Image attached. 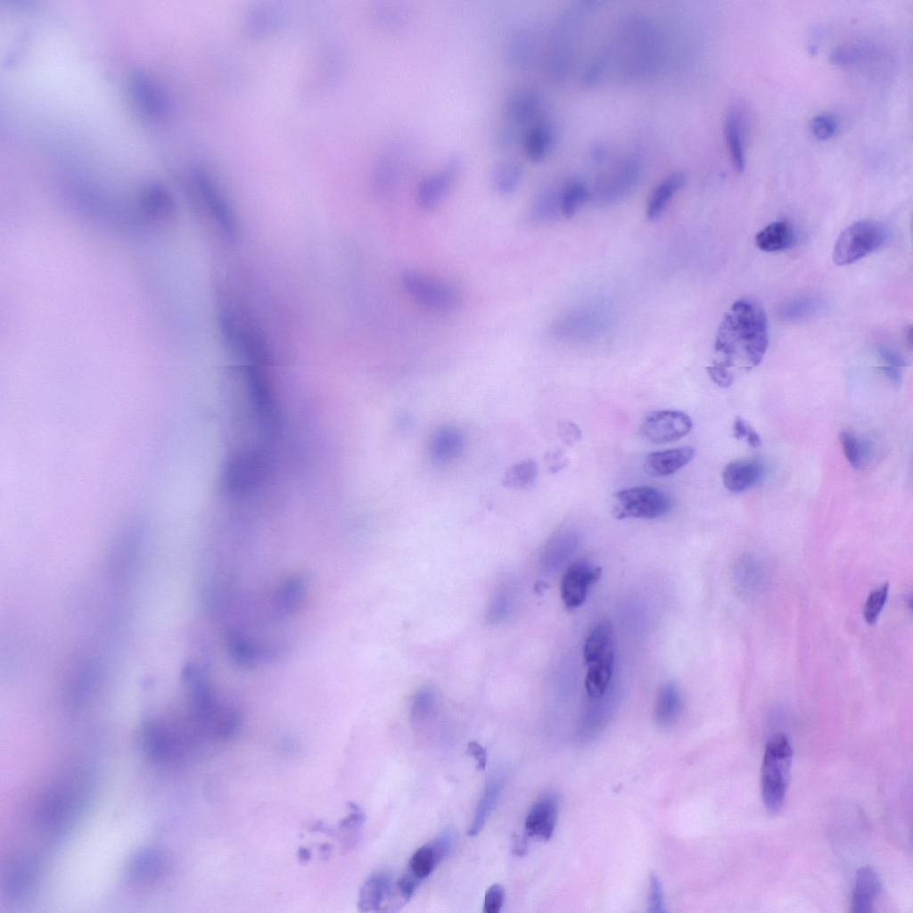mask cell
<instances>
[{
	"label": "cell",
	"instance_id": "20",
	"mask_svg": "<svg viewBox=\"0 0 913 913\" xmlns=\"http://www.w3.org/2000/svg\"><path fill=\"white\" fill-rule=\"evenodd\" d=\"M39 863L35 857L23 856L17 860L8 872L4 892L12 900L25 897L34 887L38 876Z\"/></svg>",
	"mask_w": 913,
	"mask_h": 913
},
{
	"label": "cell",
	"instance_id": "53",
	"mask_svg": "<svg viewBox=\"0 0 913 913\" xmlns=\"http://www.w3.org/2000/svg\"><path fill=\"white\" fill-rule=\"evenodd\" d=\"M751 425L748 424L743 418L737 417L733 424V434L736 439L746 437Z\"/></svg>",
	"mask_w": 913,
	"mask_h": 913
},
{
	"label": "cell",
	"instance_id": "33",
	"mask_svg": "<svg viewBox=\"0 0 913 913\" xmlns=\"http://www.w3.org/2000/svg\"><path fill=\"white\" fill-rule=\"evenodd\" d=\"M554 129L547 120L536 123L526 134L524 148L527 156L533 161L543 160L554 142Z\"/></svg>",
	"mask_w": 913,
	"mask_h": 913
},
{
	"label": "cell",
	"instance_id": "57",
	"mask_svg": "<svg viewBox=\"0 0 913 913\" xmlns=\"http://www.w3.org/2000/svg\"><path fill=\"white\" fill-rule=\"evenodd\" d=\"M310 851L306 848H300L298 851V857L300 861H308L310 859Z\"/></svg>",
	"mask_w": 913,
	"mask_h": 913
},
{
	"label": "cell",
	"instance_id": "39",
	"mask_svg": "<svg viewBox=\"0 0 913 913\" xmlns=\"http://www.w3.org/2000/svg\"><path fill=\"white\" fill-rule=\"evenodd\" d=\"M824 302L816 296H803L785 303L778 310V316L786 321L803 319L822 309Z\"/></svg>",
	"mask_w": 913,
	"mask_h": 913
},
{
	"label": "cell",
	"instance_id": "49",
	"mask_svg": "<svg viewBox=\"0 0 913 913\" xmlns=\"http://www.w3.org/2000/svg\"><path fill=\"white\" fill-rule=\"evenodd\" d=\"M706 369L711 380L720 387L728 388L732 384L734 375L728 368L714 364Z\"/></svg>",
	"mask_w": 913,
	"mask_h": 913
},
{
	"label": "cell",
	"instance_id": "16",
	"mask_svg": "<svg viewBox=\"0 0 913 913\" xmlns=\"http://www.w3.org/2000/svg\"><path fill=\"white\" fill-rule=\"evenodd\" d=\"M746 127V111L740 104H735L726 115L724 135L730 159L738 172L745 167Z\"/></svg>",
	"mask_w": 913,
	"mask_h": 913
},
{
	"label": "cell",
	"instance_id": "36",
	"mask_svg": "<svg viewBox=\"0 0 913 913\" xmlns=\"http://www.w3.org/2000/svg\"><path fill=\"white\" fill-rule=\"evenodd\" d=\"M560 212V190L547 187L535 197L530 217L533 222L543 224L556 218Z\"/></svg>",
	"mask_w": 913,
	"mask_h": 913
},
{
	"label": "cell",
	"instance_id": "18",
	"mask_svg": "<svg viewBox=\"0 0 913 913\" xmlns=\"http://www.w3.org/2000/svg\"><path fill=\"white\" fill-rule=\"evenodd\" d=\"M167 869L168 858L163 851L156 848H145L130 858L127 876L134 883L147 884L160 878Z\"/></svg>",
	"mask_w": 913,
	"mask_h": 913
},
{
	"label": "cell",
	"instance_id": "8",
	"mask_svg": "<svg viewBox=\"0 0 913 913\" xmlns=\"http://www.w3.org/2000/svg\"><path fill=\"white\" fill-rule=\"evenodd\" d=\"M643 168L635 158H625L605 172L595 183L592 197L597 202L610 204L623 199L639 183Z\"/></svg>",
	"mask_w": 913,
	"mask_h": 913
},
{
	"label": "cell",
	"instance_id": "2",
	"mask_svg": "<svg viewBox=\"0 0 913 913\" xmlns=\"http://www.w3.org/2000/svg\"><path fill=\"white\" fill-rule=\"evenodd\" d=\"M792 759L793 750L788 738L781 733L772 735L765 746L761 770L762 800L771 814L777 813L783 806Z\"/></svg>",
	"mask_w": 913,
	"mask_h": 913
},
{
	"label": "cell",
	"instance_id": "6",
	"mask_svg": "<svg viewBox=\"0 0 913 913\" xmlns=\"http://www.w3.org/2000/svg\"><path fill=\"white\" fill-rule=\"evenodd\" d=\"M613 515L616 519H655L671 509V499L662 490L650 486H636L614 495Z\"/></svg>",
	"mask_w": 913,
	"mask_h": 913
},
{
	"label": "cell",
	"instance_id": "30",
	"mask_svg": "<svg viewBox=\"0 0 913 913\" xmlns=\"http://www.w3.org/2000/svg\"><path fill=\"white\" fill-rule=\"evenodd\" d=\"M795 242L796 234L793 226L784 220L771 222L755 235L757 247L766 252L790 249Z\"/></svg>",
	"mask_w": 913,
	"mask_h": 913
},
{
	"label": "cell",
	"instance_id": "17",
	"mask_svg": "<svg viewBox=\"0 0 913 913\" xmlns=\"http://www.w3.org/2000/svg\"><path fill=\"white\" fill-rule=\"evenodd\" d=\"M605 317L595 308L580 309L579 312L566 316L553 325L552 333L555 337L563 340L579 338L595 334L604 328Z\"/></svg>",
	"mask_w": 913,
	"mask_h": 913
},
{
	"label": "cell",
	"instance_id": "25",
	"mask_svg": "<svg viewBox=\"0 0 913 913\" xmlns=\"http://www.w3.org/2000/svg\"><path fill=\"white\" fill-rule=\"evenodd\" d=\"M464 437L455 426L442 425L431 437L429 453L438 463H448L456 458L463 451Z\"/></svg>",
	"mask_w": 913,
	"mask_h": 913
},
{
	"label": "cell",
	"instance_id": "22",
	"mask_svg": "<svg viewBox=\"0 0 913 913\" xmlns=\"http://www.w3.org/2000/svg\"><path fill=\"white\" fill-rule=\"evenodd\" d=\"M694 455L695 449L691 447L653 452L646 456L644 470L650 476H667L688 464Z\"/></svg>",
	"mask_w": 913,
	"mask_h": 913
},
{
	"label": "cell",
	"instance_id": "43",
	"mask_svg": "<svg viewBox=\"0 0 913 913\" xmlns=\"http://www.w3.org/2000/svg\"><path fill=\"white\" fill-rule=\"evenodd\" d=\"M145 210L152 216L166 217L172 210L171 198L161 186H150L144 195Z\"/></svg>",
	"mask_w": 913,
	"mask_h": 913
},
{
	"label": "cell",
	"instance_id": "24",
	"mask_svg": "<svg viewBox=\"0 0 913 913\" xmlns=\"http://www.w3.org/2000/svg\"><path fill=\"white\" fill-rule=\"evenodd\" d=\"M732 577L736 590L740 595L750 596L762 588L766 571L763 564L755 557L742 556L733 568Z\"/></svg>",
	"mask_w": 913,
	"mask_h": 913
},
{
	"label": "cell",
	"instance_id": "50",
	"mask_svg": "<svg viewBox=\"0 0 913 913\" xmlns=\"http://www.w3.org/2000/svg\"><path fill=\"white\" fill-rule=\"evenodd\" d=\"M350 812L349 816L340 823V827L344 830L358 829L365 822V815L361 809L355 803L350 804Z\"/></svg>",
	"mask_w": 913,
	"mask_h": 913
},
{
	"label": "cell",
	"instance_id": "28",
	"mask_svg": "<svg viewBox=\"0 0 913 913\" xmlns=\"http://www.w3.org/2000/svg\"><path fill=\"white\" fill-rule=\"evenodd\" d=\"M587 664L614 655V634L612 623L604 619L589 632L583 647Z\"/></svg>",
	"mask_w": 913,
	"mask_h": 913
},
{
	"label": "cell",
	"instance_id": "29",
	"mask_svg": "<svg viewBox=\"0 0 913 913\" xmlns=\"http://www.w3.org/2000/svg\"><path fill=\"white\" fill-rule=\"evenodd\" d=\"M686 181V175L681 171H676L668 175L654 187L646 206V216L650 220L658 219L662 215L672 197L685 185Z\"/></svg>",
	"mask_w": 913,
	"mask_h": 913
},
{
	"label": "cell",
	"instance_id": "51",
	"mask_svg": "<svg viewBox=\"0 0 913 913\" xmlns=\"http://www.w3.org/2000/svg\"><path fill=\"white\" fill-rule=\"evenodd\" d=\"M467 753L472 755L475 761L476 767L480 770H483L488 763V753L486 749L479 743L471 741L467 744Z\"/></svg>",
	"mask_w": 913,
	"mask_h": 913
},
{
	"label": "cell",
	"instance_id": "54",
	"mask_svg": "<svg viewBox=\"0 0 913 913\" xmlns=\"http://www.w3.org/2000/svg\"><path fill=\"white\" fill-rule=\"evenodd\" d=\"M883 373L894 383L900 384L902 379V371L900 367L884 366L881 367Z\"/></svg>",
	"mask_w": 913,
	"mask_h": 913
},
{
	"label": "cell",
	"instance_id": "26",
	"mask_svg": "<svg viewBox=\"0 0 913 913\" xmlns=\"http://www.w3.org/2000/svg\"><path fill=\"white\" fill-rule=\"evenodd\" d=\"M683 709V699L679 687L672 682L662 685L656 697L654 720L660 728L673 726L679 719Z\"/></svg>",
	"mask_w": 913,
	"mask_h": 913
},
{
	"label": "cell",
	"instance_id": "32",
	"mask_svg": "<svg viewBox=\"0 0 913 913\" xmlns=\"http://www.w3.org/2000/svg\"><path fill=\"white\" fill-rule=\"evenodd\" d=\"M585 687L588 699H597L604 695L612 680L614 666V655L587 664Z\"/></svg>",
	"mask_w": 913,
	"mask_h": 913
},
{
	"label": "cell",
	"instance_id": "10",
	"mask_svg": "<svg viewBox=\"0 0 913 913\" xmlns=\"http://www.w3.org/2000/svg\"><path fill=\"white\" fill-rule=\"evenodd\" d=\"M692 429L690 417L681 411L658 410L648 413L641 425L644 437L652 443L678 440Z\"/></svg>",
	"mask_w": 913,
	"mask_h": 913
},
{
	"label": "cell",
	"instance_id": "37",
	"mask_svg": "<svg viewBox=\"0 0 913 913\" xmlns=\"http://www.w3.org/2000/svg\"><path fill=\"white\" fill-rule=\"evenodd\" d=\"M539 468L533 459H524L508 467L503 477V484L512 489H524L534 484Z\"/></svg>",
	"mask_w": 913,
	"mask_h": 913
},
{
	"label": "cell",
	"instance_id": "42",
	"mask_svg": "<svg viewBox=\"0 0 913 913\" xmlns=\"http://www.w3.org/2000/svg\"><path fill=\"white\" fill-rule=\"evenodd\" d=\"M839 439L847 461L854 469H860L868 457V445L847 431L840 432Z\"/></svg>",
	"mask_w": 913,
	"mask_h": 913
},
{
	"label": "cell",
	"instance_id": "55",
	"mask_svg": "<svg viewBox=\"0 0 913 913\" xmlns=\"http://www.w3.org/2000/svg\"><path fill=\"white\" fill-rule=\"evenodd\" d=\"M745 438L747 440V442L753 448L759 447L761 443L759 434L752 427L750 428Z\"/></svg>",
	"mask_w": 913,
	"mask_h": 913
},
{
	"label": "cell",
	"instance_id": "15",
	"mask_svg": "<svg viewBox=\"0 0 913 913\" xmlns=\"http://www.w3.org/2000/svg\"><path fill=\"white\" fill-rule=\"evenodd\" d=\"M558 816V798L554 793L541 796L531 808L524 822L527 836L549 840L555 831Z\"/></svg>",
	"mask_w": 913,
	"mask_h": 913
},
{
	"label": "cell",
	"instance_id": "4",
	"mask_svg": "<svg viewBox=\"0 0 913 913\" xmlns=\"http://www.w3.org/2000/svg\"><path fill=\"white\" fill-rule=\"evenodd\" d=\"M401 284L413 300L434 311L454 310L461 300L460 293L454 285L419 271L404 272Z\"/></svg>",
	"mask_w": 913,
	"mask_h": 913
},
{
	"label": "cell",
	"instance_id": "46",
	"mask_svg": "<svg viewBox=\"0 0 913 913\" xmlns=\"http://www.w3.org/2000/svg\"><path fill=\"white\" fill-rule=\"evenodd\" d=\"M505 901V891L499 884L489 887L484 896L482 911L484 913H498Z\"/></svg>",
	"mask_w": 913,
	"mask_h": 913
},
{
	"label": "cell",
	"instance_id": "35",
	"mask_svg": "<svg viewBox=\"0 0 913 913\" xmlns=\"http://www.w3.org/2000/svg\"><path fill=\"white\" fill-rule=\"evenodd\" d=\"M281 12L274 6H259L251 10L245 20L246 31L254 37L269 34L280 27Z\"/></svg>",
	"mask_w": 913,
	"mask_h": 913
},
{
	"label": "cell",
	"instance_id": "1",
	"mask_svg": "<svg viewBox=\"0 0 913 913\" xmlns=\"http://www.w3.org/2000/svg\"><path fill=\"white\" fill-rule=\"evenodd\" d=\"M769 344L768 320L764 309L752 298L733 303L723 317L715 340V351L722 356L715 365L726 368L742 361L746 367L757 366Z\"/></svg>",
	"mask_w": 913,
	"mask_h": 913
},
{
	"label": "cell",
	"instance_id": "21",
	"mask_svg": "<svg viewBox=\"0 0 913 913\" xmlns=\"http://www.w3.org/2000/svg\"><path fill=\"white\" fill-rule=\"evenodd\" d=\"M506 771L498 769L488 778L478 802L473 822L468 827L467 834L469 836H476L483 828L498 800L506 782Z\"/></svg>",
	"mask_w": 913,
	"mask_h": 913
},
{
	"label": "cell",
	"instance_id": "27",
	"mask_svg": "<svg viewBox=\"0 0 913 913\" xmlns=\"http://www.w3.org/2000/svg\"><path fill=\"white\" fill-rule=\"evenodd\" d=\"M762 473L763 468L758 462L735 460L723 470V484L730 491L741 492L757 483Z\"/></svg>",
	"mask_w": 913,
	"mask_h": 913
},
{
	"label": "cell",
	"instance_id": "14",
	"mask_svg": "<svg viewBox=\"0 0 913 913\" xmlns=\"http://www.w3.org/2000/svg\"><path fill=\"white\" fill-rule=\"evenodd\" d=\"M580 544L579 533L571 527L556 531L544 545L540 563L545 572H557L575 553Z\"/></svg>",
	"mask_w": 913,
	"mask_h": 913
},
{
	"label": "cell",
	"instance_id": "13",
	"mask_svg": "<svg viewBox=\"0 0 913 913\" xmlns=\"http://www.w3.org/2000/svg\"><path fill=\"white\" fill-rule=\"evenodd\" d=\"M617 703L618 693L615 687H609L606 693L597 699H589L578 728L580 739L587 741L595 738L607 725Z\"/></svg>",
	"mask_w": 913,
	"mask_h": 913
},
{
	"label": "cell",
	"instance_id": "23",
	"mask_svg": "<svg viewBox=\"0 0 913 913\" xmlns=\"http://www.w3.org/2000/svg\"><path fill=\"white\" fill-rule=\"evenodd\" d=\"M881 890V882L875 869L870 866L860 868L857 871L852 889L851 911H871Z\"/></svg>",
	"mask_w": 913,
	"mask_h": 913
},
{
	"label": "cell",
	"instance_id": "56",
	"mask_svg": "<svg viewBox=\"0 0 913 913\" xmlns=\"http://www.w3.org/2000/svg\"><path fill=\"white\" fill-rule=\"evenodd\" d=\"M525 842H526V840H525L524 837H522V838L521 837H516L515 838V840L514 842V851L515 854H517V855L523 854L524 851L526 850V843Z\"/></svg>",
	"mask_w": 913,
	"mask_h": 913
},
{
	"label": "cell",
	"instance_id": "34",
	"mask_svg": "<svg viewBox=\"0 0 913 913\" xmlns=\"http://www.w3.org/2000/svg\"><path fill=\"white\" fill-rule=\"evenodd\" d=\"M523 176V169L516 160L500 161L492 171V185L497 193L509 195L519 187Z\"/></svg>",
	"mask_w": 913,
	"mask_h": 913
},
{
	"label": "cell",
	"instance_id": "41",
	"mask_svg": "<svg viewBox=\"0 0 913 913\" xmlns=\"http://www.w3.org/2000/svg\"><path fill=\"white\" fill-rule=\"evenodd\" d=\"M397 181L396 164L388 159L378 160L372 171L373 186L377 193L381 195L391 193L396 186Z\"/></svg>",
	"mask_w": 913,
	"mask_h": 913
},
{
	"label": "cell",
	"instance_id": "12",
	"mask_svg": "<svg viewBox=\"0 0 913 913\" xmlns=\"http://www.w3.org/2000/svg\"><path fill=\"white\" fill-rule=\"evenodd\" d=\"M460 166L461 161L458 157H450L437 171L421 181L417 188L416 199L422 209L430 210L440 204L452 186Z\"/></svg>",
	"mask_w": 913,
	"mask_h": 913
},
{
	"label": "cell",
	"instance_id": "47",
	"mask_svg": "<svg viewBox=\"0 0 913 913\" xmlns=\"http://www.w3.org/2000/svg\"><path fill=\"white\" fill-rule=\"evenodd\" d=\"M649 911L656 913L664 911L662 885L658 877L654 874H652L650 876Z\"/></svg>",
	"mask_w": 913,
	"mask_h": 913
},
{
	"label": "cell",
	"instance_id": "31",
	"mask_svg": "<svg viewBox=\"0 0 913 913\" xmlns=\"http://www.w3.org/2000/svg\"><path fill=\"white\" fill-rule=\"evenodd\" d=\"M539 107V100L536 94L528 90H520L507 97L504 105V112L510 121L522 124L534 118Z\"/></svg>",
	"mask_w": 913,
	"mask_h": 913
},
{
	"label": "cell",
	"instance_id": "48",
	"mask_svg": "<svg viewBox=\"0 0 913 913\" xmlns=\"http://www.w3.org/2000/svg\"><path fill=\"white\" fill-rule=\"evenodd\" d=\"M559 437L567 445H573L581 440V431L578 425L570 420H561L557 424Z\"/></svg>",
	"mask_w": 913,
	"mask_h": 913
},
{
	"label": "cell",
	"instance_id": "52",
	"mask_svg": "<svg viewBox=\"0 0 913 913\" xmlns=\"http://www.w3.org/2000/svg\"><path fill=\"white\" fill-rule=\"evenodd\" d=\"M878 352L881 358L887 363L886 366L900 368L907 366L905 358L900 353L887 346H880L878 348Z\"/></svg>",
	"mask_w": 913,
	"mask_h": 913
},
{
	"label": "cell",
	"instance_id": "7",
	"mask_svg": "<svg viewBox=\"0 0 913 913\" xmlns=\"http://www.w3.org/2000/svg\"><path fill=\"white\" fill-rule=\"evenodd\" d=\"M193 182L221 234L230 242L236 241L239 234L238 222L217 182L202 169L193 171Z\"/></svg>",
	"mask_w": 913,
	"mask_h": 913
},
{
	"label": "cell",
	"instance_id": "19",
	"mask_svg": "<svg viewBox=\"0 0 913 913\" xmlns=\"http://www.w3.org/2000/svg\"><path fill=\"white\" fill-rule=\"evenodd\" d=\"M131 90L136 105L146 116L160 118L166 111V101L155 82L142 72L131 77Z\"/></svg>",
	"mask_w": 913,
	"mask_h": 913
},
{
	"label": "cell",
	"instance_id": "3",
	"mask_svg": "<svg viewBox=\"0 0 913 913\" xmlns=\"http://www.w3.org/2000/svg\"><path fill=\"white\" fill-rule=\"evenodd\" d=\"M888 237V229L880 221L864 219L854 222L837 237L832 253L833 261L837 266L854 263L881 248Z\"/></svg>",
	"mask_w": 913,
	"mask_h": 913
},
{
	"label": "cell",
	"instance_id": "44",
	"mask_svg": "<svg viewBox=\"0 0 913 913\" xmlns=\"http://www.w3.org/2000/svg\"><path fill=\"white\" fill-rule=\"evenodd\" d=\"M888 592L889 583L886 582L868 596L863 609V615L867 623L870 625L876 623L886 602Z\"/></svg>",
	"mask_w": 913,
	"mask_h": 913
},
{
	"label": "cell",
	"instance_id": "38",
	"mask_svg": "<svg viewBox=\"0 0 913 913\" xmlns=\"http://www.w3.org/2000/svg\"><path fill=\"white\" fill-rule=\"evenodd\" d=\"M588 196L589 190L584 182L579 179L570 180L560 189L561 213L565 218H572Z\"/></svg>",
	"mask_w": 913,
	"mask_h": 913
},
{
	"label": "cell",
	"instance_id": "45",
	"mask_svg": "<svg viewBox=\"0 0 913 913\" xmlns=\"http://www.w3.org/2000/svg\"><path fill=\"white\" fill-rule=\"evenodd\" d=\"M810 129L817 139L826 141L836 134L838 121L835 116L831 113H821L811 119Z\"/></svg>",
	"mask_w": 913,
	"mask_h": 913
},
{
	"label": "cell",
	"instance_id": "40",
	"mask_svg": "<svg viewBox=\"0 0 913 913\" xmlns=\"http://www.w3.org/2000/svg\"><path fill=\"white\" fill-rule=\"evenodd\" d=\"M441 861L432 845L429 843L419 847L411 856L407 871L423 882Z\"/></svg>",
	"mask_w": 913,
	"mask_h": 913
},
{
	"label": "cell",
	"instance_id": "11",
	"mask_svg": "<svg viewBox=\"0 0 913 913\" xmlns=\"http://www.w3.org/2000/svg\"><path fill=\"white\" fill-rule=\"evenodd\" d=\"M602 570L588 562L578 561L571 564L563 576L561 596L566 607L573 609L586 600L589 588L601 576Z\"/></svg>",
	"mask_w": 913,
	"mask_h": 913
},
{
	"label": "cell",
	"instance_id": "5",
	"mask_svg": "<svg viewBox=\"0 0 913 913\" xmlns=\"http://www.w3.org/2000/svg\"><path fill=\"white\" fill-rule=\"evenodd\" d=\"M79 783L59 786L49 789L39 800L35 817L45 830L61 831L74 817L83 796Z\"/></svg>",
	"mask_w": 913,
	"mask_h": 913
},
{
	"label": "cell",
	"instance_id": "9",
	"mask_svg": "<svg viewBox=\"0 0 913 913\" xmlns=\"http://www.w3.org/2000/svg\"><path fill=\"white\" fill-rule=\"evenodd\" d=\"M407 902L391 876L378 872L370 876L362 884L358 908L361 912L397 911Z\"/></svg>",
	"mask_w": 913,
	"mask_h": 913
}]
</instances>
